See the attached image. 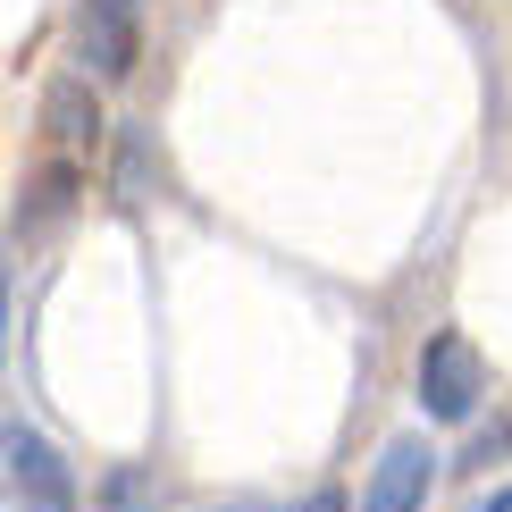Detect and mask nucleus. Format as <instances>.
Instances as JSON below:
<instances>
[{
  "label": "nucleus",
  "instance_id": "nucleus-1",
  "mask_svg": "<svg viewBox=\"0 0 512 512\" xmlns=\"http://www.w3.org/2000/svg\"><path fill=\"white\" fill-rule=\"evenodd\" d=\"M487 403V361H479V345L471 336H454V328H437L429 345H420V412L429 420H471Z\"/></svg>",
  "mask_w": 512,
  "mask_h": 512
},
{
  "label": "nucleus",
  "instance_id": "nucleus-2",
  "mask_svg": "<svg viewBox=\"0 0 512 512\" xmlns=\"http://www.w3.org/2000/svg\"><path fill=\"white\" fill-rule=\"evenodd\" d=\"M0 454H9V504L17 512H84V487H76L68 454H59L51 437H34L26 420H9Z\"/></svg>",
  "mask_w": 512,
  "mask_h": 512
},
{
  "label": "nucleus",
  "instance_id": "nucleus-3",
  "mask_svg": "<svg viewBox=\"0 0 512 512\" xmlns=\"http://www.w3.org/2000/svg\"><path fill=\"white\" fill-rule=\"evenodd\" d=\"M429 479H437V454L420 437H395L387 454L370 462V487H361V512H420L429 504Z\"/></svg>",
  "mask_w": 512,
  "mask_h": 512
},
{
  "label": "nucleus",
  "instance_id": "nucleus-4",
  "mask_svg": "<svg viewBox=\"0 0 512 512\" xmlns=\"http://www.w3.org/2000/svg\"><path fill=\"white\" fill-rule=\"evenodd\" d=\"M84 59H93V76H135L143 59V0H93L84 9Z\"/></svg>",
  "mask_w": 512,
  "mask_h": 512
},
{
  "label": "nucleus",
  "instance_id": "nucleus-5",
  "mask_svg": "<svg viewBox=\"0 0 512 512\" xmlns=\"http://www.w3.org/2000/svg\"><path fill=\"white\" fill-rule=\"evenodd\" d=\"M42 126H51V143H101L93 76H51L42 84Z\"/></svg>",
  "mask_w": 512,
  "mask_h": 512
},
{
  "label": "nucleus",
  "instance_id": "nucleus-6",
  "mask_svg": "<svg viewBox=\"0 0 512 512\" xmlns=\"http://www.w3.org/2000/svg\"><path fill=\"white\" fill-rule=\"evenodd\" d=\"M76 194H84V177H76L68 160H59V168H42V177L26 185V202H17V244H26V236H42V227H59V219L76 210Z\"/></svg>",
  "mask_w": 512,
  "mask_h": 512
},
{
  "label": "nucleus",
  "instance_id": "nucleus-7",
  "mask_svg": "<svg viewBox=\"0 0 512 512\" xmlns=\"http://www.w3.org/2000/svg\"><path fill=\"white\" fill-rule=\"evenodd\" d=\"M93 504L101 512H160V479L143 471V462H126V471H110V479L93 487Z\"/></svg>",
  "mask_w": 512,
  "mask_h": 512
},
{
  "label": "nucleus",
  "instance_id": "nucleus-8",
  "mask_svg": "<svg viewBox=\"0 0 512 512\" xmlns=\"http://www.w3.org/2000/svg\"><path fill=\"white\" fill-rule=\"evenodd\" d=\"M504 454H512V420H504V429H479V437H471L462 471H487V462H504Z\"/></svg>",
  "mask_w": 512,
  "mask_h": 512
},
{
  "label": "nucleus",
  "instance_id": "nucleus-9",
  "mask_svg": "<svg viewBox=\"0 0 512 512\" xmlns=\"http://www.w3.org/2000/svg\"><path fill=\"white\" fill-rule=\"evenodd\" d=\"M294 512H353V504L336 496V487H319V496H303V504H294Z\"/></svg>",
  "mask_w": 512,
  "mask_h": 512
},
{
  "label": "nucleus",
  "instance_id": "nucleus-10",
  "mask_svg": "<svg viewBox=\"0 0 512 512\" xmlns=\"http://www.w3.org/2000/svg\"><path fill=\"white\" fill-rule=\"evenodd\" d=\"M471 512H512V487H496V496H479Z\"/></svg>",
  "mask_w": 512,
  "mask_h": 512
},
{
  "label": "nucleus",
  "instance_id": "nucleus-11",
  "mask_svg": "<svg viewBox=\"0 0 512 512\" xmlns=\"http://www.w3.org/2000/svg\"><path fill=\"white\" fill-rule=\"evenodd\" d=\"M227 512H252V504H227Z\"/></svg>",
  "mask_w": 512,
  "mask_h": 512
}]
</instances>
